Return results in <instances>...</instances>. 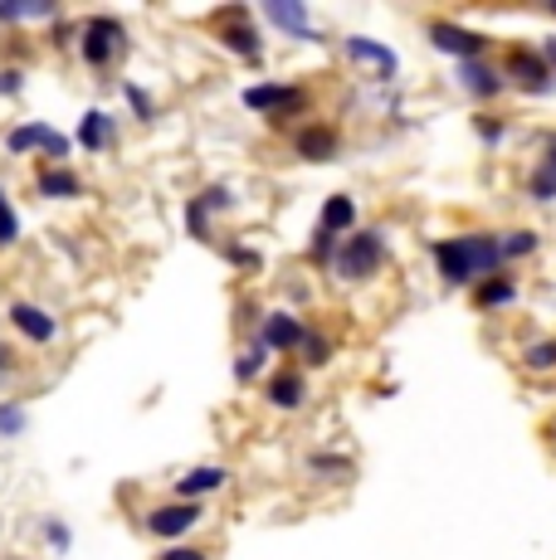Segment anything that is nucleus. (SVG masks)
Returning a JSON list of instances; mask_svg holds the SVG:
<instances>
[{
	"label": "nucleus",
	"instance_id": "29",
	"mask_svg": "<svg viewBox=\"0 0 556 560\" xmlns=\"http://www.w3.org/2000/svg\"><path fill=\"white\" fill-rule=\"evenodd\" d=\"M25 424H30V419H25V409H20V405H0V439H15Z\"/></svg>",
	"mask_w": 556,
	"mask_h": 560
},
{
	"label": "nucleus",
	"instance_id": "37",
	"mask_svg": "<svg viewBox=\"0 0 556 560\" xmlns=\"http://www.w3.org/2000/svg\"><path fill=\"white\" fill-rule=\"evenodd\" d=\"M10 371H15V351H10L5 341H0V375H10Z\"/></svg>",
	"mask_w": 556,
	"mask_h": 560
},
{
	"label": "nucleus",
	"instance_id": "38",
	"mask_svg": "<svg viewBox=\"0 0 556 560\" xmlns=\"http://www.w3.org/2000/svg\"><path fill=\"white\" fill-rule=\"evenodd\" d=\"M542 59H547V63H552V73H556V35L547 39V45H542Z\"/></svg>",
	"mask_w": 556,
	"mask_h": 560
},
{
	"label": "nucleus",
	"instance_id": "36",
	"mask_svg": "<svg viewBox=\"0 0 556 560\" xmlns=\"http://www.w3.org/2000/svg\"><path fill=\"white\" fill-rule=\"evenodd\" d=\"M230 264H240V268H259V254H254V249H240V244H234V249H230Z\"/></svg>",
	"mask_w": 556,
	"mask_h": 560
},
{
	"label": "nucleus",
	"instance_id": "30",
	"mask_svg": "<svg viewBox=\"0 0 556 560\" xmlns=\"http://www.w3.org/2000/svg\"><path fill=\"white\" fill-rule=\"evenodd\" d=\"M127 103H132V113H137V117H142V122H152L157 103H152V98H147V93H142V89H137V83H127Z\"/></svg>",
	"mask_w": 556,
	"mask_h": 560
},
{
	"label": "nucleus",
	"instance_id": "25",
	"mask_svg": "<svg viewBox=\"0 0 556 560\" xmlns=\"http://www.w3.org/2000/svg\"><path fill=\"white\" fill-rule=\"evenodd\" d=\"M502 254H508V258H528V254H537V234H532V230H512V234H502Z\"/></svg>",
	"mask_w": 556,
	"mask_h": 560
},
{
	"label": "nucleus",
	"instance_id": "5",
	"mask_svg": "<svg viewBox=\"0 0 556 560\" xmlns=\"http://www.w3.org/2000/svg\"><path fill=\"white\" fill-rule=\"evenodd\" d=\"M508 83L522 93H552L556 73L542 59V49H508Z\"/></svg>",
	"mask_w": 556,
	"mask_h": 560
},
{
	"label": "nucleus",
	"instance_id": "6",
	"mask_svg": "<svg viewBox=\"0 0 556 560\" xmlns=\"http://www.w3.org/2000/svg\"><path fill=\"white\" fill-rule=\"evenodd\" d=\"M430 45L440 54H454L459 63H468V59H478V54L488 49V35L454 25V20H430Z\"/></svg>",
	"mask_w": 556,
	"mask_h": 560
},
{
	"label": "nucleus",
	"instance_id": "33",
	"mask_svg": "<svg viewBox=\"0 0 556 560\" xmlns=\"http://www.w3.org/2000/svg\"><path fill=\"white\" fill-rule=\"evenodd\" d=\"M478 137H484L488 147L502 142V122H494V117H478Z\"/></svg>",
	"mask_w": 556,
	"mask_h": 560
},
{
	"label": "nucleus",
	"instance_id": "4",
	"mask_svg": "<svg viewBox=\"0 0 556 560\" xmlns=\"http://www.w3.org/2000/svg\"><path fill=\"white\" fill-rule=\"evenodd\" d=\"M79 49H83V59H89L93 69H108L117 54L127 49V35H123V25H117V20L99 15V20H89V25H83V45Z\"/></svg>",
	"mask_w": 556,
	"mask_h": 560
},
{
	"label": "nucleus",
	"instance_id": "23",
	"mask_svg": "<svg viewBox=\"0 0 556 560\" xmlns=\"http://www.w3.org/2000/svg\"><path fill=\"white\" fill-rule=\"evenodd\" d=\"M224 478H230L224 468H196V472H186V478L176 482V492H181V502H190V498H200V492L224 488Z\"/></svg>",
	"mask_w": 556,
	"mask_h": 560
},
{
	"label": "nucleus",
	"instance_id": "17",
	"mask_svg": "<svg viewBox=\"0 0 556 560\" xmlns=\"http://www.w3.org/2000/svg\"><path fill=\"white\" fill-rule=\"evenodd\" d=\"M528 196L532 200H556V137H547V152H542V161H537V171L528 176Z\"/></svg>",
	"mask_w": 556,
	"mask_h": 560
},
{
	"label": "nucleus",
	"instance_id": "32",
	"mask_svg": "<svg viewBox=\"0 0 556 560\" xmlns=\"http://www.w3.org/2000/svg\"><path fill=\"white\" fill-rule=\"evenodd\" d=\"M313 468H317V472H347L351 463H347V458H333V454H317V458H313Z\"/></svg>",
	"mask_w": 556,
	"mask_h": 560
},
{
	"label": "nucleus",
	"instance_id": "10",
	"mask_svg": "<svg viewBox=\"0 0 556 560\" xmlns=\"http://www.w3.org/2000/svg\"><path fill=\"white\" fill-rule=\"evenodd\" d=\"M459 89L464 93H474V98H498L502 89H508V73H498V69H488L484 59H468V63H459Z\"/></svg>",
	"mask_w": 556,
	"mask_h": 560
},
{
	"label": "nucleus",
	"instance_id": "9",
	"mask_svg": "<svg viewBox=\"0 0 556 560\" xmlns=\"http://www.w3.org/2000/svg\"><path fill=\"white\" fill-rule=\"evenodd\" d=\"M196 522H200L196 502H166V508H157L152 516H147V532L162 536V541H176V536H186Z\"/></svg>",
	"mask_w": 556,
	"mask_h": 560
},
{
	"label": "nucleus",
	"instance_id": "21",
	"mask_svg": "<svg viewBox=\"0 0 556 560\" xmlns=\"http://www.w3.org/2000/svg\"><path fill=\"white\" fill-rule=\"evenodd\" d=\"M512 298H518V283H512L508 273H498V278H484V283L474 288V307L478 312H494V307H508Z\"/></svg>",
	"mask_w": 556,
	"mask_h": 560
},
{
	"label": "nucleus",
	"instance_id": "13",
	"mask_svg": "<svg viewBox=\"0 0 556 560\" xmlns=\"http://www.w3.org/2000/svg\"><path fill=\"white\" fill-rule=\"evenodd\" d=\"M264 400H269L274 409H303L308 400V381H303V371H278L264 381Z\"/></svg>",
	"mask_w": 556,
	"mask_h": 560
},
{
	"label": "nucleus",
	"instance_id": "20",
	"mask_svg": "<svg viewBox=\"0 0 556 560\" xmlns=\"http://www.w3.org/2000/svg\"><path fill=\"white\" fill-rule=\"evenodd\" d=\"M35 186H39V196H45V200H73V196L83 190V186H79V176H73L69 166H45V171H39Z\"/></svg>",
	"mask_w": 556,
	"mask_h": 560
},
{
	"label": "nucleus",
	"instance_id": "16",
	"mask_svg": "<svg viewBox=\"0 0 556 560\" xmlns=\"http://www.w3.org/2000/svg\"><path fill=\"white\" fill-rule=\"evenodd\" d=\"M347 54H351L357 63H371V69L381 73V79H395V69H401V59H395L386 45L367 39V35H347Z\"/></svg>",
	"mask_w": 556,
	"mask_h": 560
},
{
	"label": "nucleus",
	"instance_id": "12",
	"mask_svg": "<svg viewBox=\"0 0 556 560\" xmlns=\"http://www.w3.org/2000/svg\"><path fill=\"white\" fill-rule=\"evenodd\" d=\"M230 190L224 186H210V190H200L196 200L186 205V224H190V234H196V240H210V214L216 210H230Z\"/></svg>",
	"mask_w": 556,
	"mask_h": 560
},
{
	"label": "nucleus",
	"instance_id": "19",
	"mask_svg": "<svg viewBox=\"0 0 556 560\" xmlns=\"http://www.w3.org/2000/svg\"><path fill=\"white\" fill-rule=\"evenodd\" d=\"M293 147H298V156H308V161H333L337 156V132L333 127H303Z\"/></svg>",
	"mask_w": 556,
	"mask_h": 560
},
{
	"label": "nucleus",
	"instance_id": "26",
	"mask_svg": "<svg viewBox=\"0 0 556 560\" xmlns=\"http://www.w3.org/2000/svg\"><path fill=\"white\" fill-rule=\"evenodd\" d=\"M264 357H269V347H264V341H254V347L240 357V365H234V375H240V381H254V375H259V365H264Z\"/></svg>",
	"mask_w": 556,
	"mask_h": 560
},
{
	"label": "nucleus",
	"instance_id": "14",
	"mask_svg": "<svg viewBox=\"0 0 556 560\" xmlns=\"http://www.w3.org/2000/svg\"><path fill=\"white\" fill-rule=\"evenodd\" d=\"M264 20H274L278 30H288L293 39H317L313 20H308L303 5H288V0H264Z\"/></svg>",
	"mask_w": 556,
	"mask_h": 560
},
{
	"label": "nucleus",
	"instance_id": "3",
	"mask_svg": "<svg viewBox=\"0 0 556 560\" xmlns=\"http://www.w3.org/2000/svg\"><path fill=\"white\" fill-rule=\"evenodd\" d=\"M244 107L264 113L269 122H283L298 107H308V93L293 89V83H254V89H244Z\"/></svg>",
	"mask_w": 556,
	"mask_h": 560
},
{
	"label": "nucleus",
	"instance_id": "28",
	"mask_svg": "<svg viewBox=\"0 0 556 560\" xmlns=\"http://www.w3.org/2000/svg\"><path fill=\"white\" fill-rule=\"evenodd\" d=\"M303 357H308V365H327V361H333V341L317 337V331H308V337H303Z\"/></svg>",
	"mask_w": 556,
	"mask_h": 560
},
{
	"label": "nucleus",
	"instance_id": "15",
	"mask_svg": "<svg viewBox=\"0 0 556 560\" xmlns=\"http://www.w3.org/2000/svg\"><path fill=\"white\" fill-rule=\"evenodd\" d=\"M10 322H15L30 341H39V347H49V341H55V331H59L55 317H49L45 307H35V303H15V307H10Z\"/></svg>",
	"mask_w": 556,
	"mask_h": 560
},
{
	"label": "nucleus",
	"instance_id": "27",
	"mask_svg": "<svg viewBox=\"0 0 556 560\" xmlns=\"http://www.w3.org/2000/svg\"><path fill=\"white\" fill-rule=\"evenodd\" d=\"M15 240H20V220H15V210H10L5 190H0V249H10Z\"/></svg>",
	"mask_w": 556,
	"mask_h": 560
},
{
	"label": "nucleus",
	"instance_id": "1",
	"mask_svg": "<svg viewBox=\"0 0 556 560\" xmlns=\"http://www.w3.org/2000/svg\"><path fill=\"white\" fill-rule=\"evenodd\" d=\"M502 264H508V254H502V234H459V240L435 244V268H440V278L449 288L498 278Z\"/></svg>",
	"mask_w": 556,
	"mask_h": 560
},
{
	"label": "nucleus",
	"instance_id": "34",
	"mask_svg": "<svg viewBox=\"0 0 556 560\" xmlns=\"http://www.w3.org/2000/svg\"><path fill=\"white\" fill-rule=\"evenodd\" d=\"M20 79H25L20 69H0V93H5V98L10 93H20Z\"/></svg>",
	"mask_w": 556,
	"mask_h": 560
},
{
	"label": "nucleus",
	"instance_id": "35",
	"mask_svg": "<svg viewBox=\"0 0 556 560\" xmlns=\"http://www.w3.org/2000/svg\"><path fill=\"white\" fill-rule=\"evenodd\" d=\"M162 560H206V551H196V546H171V551H162Z\"/></svg>",
	"mask_w": 556,
	"mask_h": 560
},
{
	"label": "nucleus",
	"instance_id": "11",
	"mask_svg": "<svg viewBox=\"0 0 556 560\" xmlns=\"http://www.w3.org/2000/svg\"><path fill=\"white\" fill-rule=\"evenodd\" d=\"M303 337H308V327L293 317V312H269V317H264V331H259V341L269 351H293V347H303Z\"/></svg>",
	"mask_w": 556,
	"mask_h": 560
},
{
	"label": "nucleus",
	"instance_id": "18",
	"mask_svg": "<svg viewBox=\"0 0 556 560\" xmlns=\"http://www.w3.org/2000/svg\"><path fill=\"white\" fill-rule=\"evenodd\" d=\"M357 224V200L351 196H327V205H323V220H317V230H327L333 240H341V234Z\"/></svg>",
	"mask_w": 556,
	"mask_h": 560
},
{
	"label": "nucleus",
	"instance_id": "2",
	"mask_svg": "<svg viewBox=\"0 0 556 560\" xmlns=\"http://www.w3.org/2000/svg\"><path fill=\"white\" fill-rule=\"evenodd\" d=\"M386 264V244H381V230H357L341 240V249L333 258V273L341 283H367L371 273H381Z\"/></svg>",
	"mask_w": 556,
	"mask_h": 560
},
{
	"label": "nucleus",
	"instance_id": "22",
	"mask_svg": "<svg viewBox=\"0 0 556 560\" xmlns=\"http://www.w3.org/2000/svg\"><path fill=\"white\" fill-rule=\"evenodd\" d=\"M113 142V122L103 107H93V113H83V127H79V147H89V152H103V147Z\"/></svg>",
	"mask_w": 556,
	"mask_h": 560
},
{
	"label": "nucleus",
	"instance_id": "8",
	"mask_svg": "<svg viewBox=\"0 0 556 560\" xmlns=\"http://www.w3.org/2000/svg\"><path fill=\"white\" fill-rule=\"evenodd\" d=\"M5 147L15 156H25V152H45V156H69V137H59L49 122H25V127H15V132L5 137Z\"/></svg>",
	"mask_w": 556,
	"mask_h": 560
},
{
	"label": "nucleus",
	"instance_id": "24",
	"mask_svg": "<svg viewBox=\"0 0 556 560\" xmlns=\"http://www.w3.org/2000/svg\"><path fill=\"white\" fill-rule=\"evenodd\" d=\"M522 365H528V371H556V337L532 341V347L522 351Z\"/></svg>",
	"mask_w": 556,
	"mask_h": 560
},
{
	"label": "nucleus",
	"instance_id": "31",
	"mask_svg": "<svg viewBox=\"0 0 556 560\" xmlns=\"http://www.w3.org/2000/svg\"><path fill=\"white\" fill-rule=\"evenodd\" d=\"M45 536H49V546H55V551H69V541H73L63 522H45Z\"/></svg>",
	"mask_w": 556,
	"mask_h": 560
},
{
	"label": "nucleus",
	"instance_id": "7",
	"mask_svg": "<svg viewBox=\"0 0 556 560\" xmlns=\"http://www.w3.org/2000/svg\"><path fill=\"white\" fill-rule=\"evenodd\" d=\"M220 45L230 54H240V59H259L264 39H259V30L250 25V10H244V5L220 10Z\"/></svg>",
	"mask_w": 556,
	"mask_h": 560
}]
</instances>
